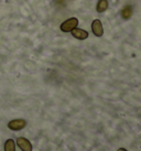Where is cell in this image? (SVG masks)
I'll list each match as a JSON object with an SVG mask.
<instances>
[{
	"label": "cell",
	"instance_id": "obj_1",
	"mask_svg": "<svg viewBox=\"0 0 141 151\" xmlns=\"http://www.w3.org/2000/svg\"><path fill=\"white\" fill-rule=\"evenodd\" d=\"M77 24H78V20L76 18H70L61 24V30L63 32H70L72 30H74L77 27Z\"/></svg>",
	"mask_w": 141,
	"mask_h": 151
},
{
	"label": "cell",
	"instance_id": "obj_2",
	"mask_svg": "<svg viewBox=\"0 0 141 151\" xmlns=\"http://www.w3.org/2000/svg\"><path fill=\"white\" fill-rule=\"evenodd\" d=\"M25 125H27V122H25L24 119H13V120H11L8 124V127L9 129L18 131V130L23 129L25 127Z\"/></svg>",
	"mask_w": 141,
	"mask_h": 151
},
{
	"label": "cell",
	"instance_id": "obj_3",
	"mask_svg": "<svg viewBox=\"0 0 141 151\" xmlns=\"http://www.w3.org/2000/svg\"><path fill=\"white\" fill-rule=\"evenodd\" d=\"M91 31L93 33L95 34L96 37H101L103 33H104V29H103V24H101V21L100 20H94L93 23H91Z\"/></svg>",
	"mask_w": 141,
	"mask_h": 151
},
{
	"label": "cell",
	"instance_id": "obj_4",
	"mask_svg": "<svg viewBox=\"0 0 141 151\" xmlns=\"http://www.w3.org/2000/svg\"><path fill=\"white\" fill-rule=\"evenodd\" d=\"M17 145L19 146V148L22 151H32V145H31V142H30L28 139L22 138V137L18 138Z\"/></svg>",
	"mask_w": 141,
	"mask_h": 151
},
{
	"label": "cell",
	"instance_id": "obj_5",
	"mask_svg": "<svg viewBox=\"0 0 141 151\" xmlns=\"http://www.w3.org/2000/svg\"><path fill=\"white\" fill-rule=\"evenodd\" d=\"M70 32H72V35H73L75 39H78V40H85V39L88 38V32H86L85 30L75 28V29L72 30Z\"/></svg>",
	"mask_w": 141,
	"mask_h": 151
},
{
	"label": "cell",
	"instance_id": "obj_6",
	"mask_svg": "<svg viewBox=\"0 0 141 151\" xmlns=\"http://www.w3.org/2000/svg\"><path fill=\"white\" fill-rule=\"evenodd\" d=\"M132 16V7L131 6H126L122 10H121V17L124 18V20H128Z\"/></svg>",
	"mask_w": 141,
	"mask_h": 151
},
{
	"label": "cell",
	"instance_id": "obj_7",
	"mask_svg": "<svg viewBox=\"0 0 141 151\" xmlns=\"http://www.w3.org/2000/svg\"><path fill=\"white\" fill-rule=\"evenodd\" d=\"M108 8V1L107 0H99L98 4H97V7H96V10L97 12H104L106 11Z\"/></svg>",
	"mask_w": 141,
	"mask_h": 151
},
{
	"label": "cell",
	"instance_id": "obj_8",
	"mask_svg": "<svg viewBox=\"0 0 141 151\" xmlns=\"http://www.w3.org/2000/svg\"><path fill=\"white\" fill-rule=\"evenodd\" d=\"M4 151H16V143L12 139H8L4 142Z\"/></svg>",
	"mask_w": 141,
	"mask_h": 151
},
{
	"label": "cell",
	"instance_id": "obj_9",
	"mask_svg": "<svg viewBox=\"0 0 141 151\" xmlns=\"http://www.w3.org/2000/svg\"><path fill=\"white\" fill-rule=\"evenodd\" d=\"M118 151H128V150H126L124 148H120V149H118Z\"/></svg>",
	"mask_w": 141,
	"mask_h": 151
}]
</instances>
